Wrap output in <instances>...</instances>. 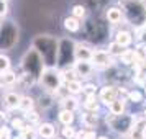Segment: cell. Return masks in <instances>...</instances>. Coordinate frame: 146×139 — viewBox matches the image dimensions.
<instances>
[{
  "label": "cell",
  "instance_id": "cell-1",
  "mask_svg": "<svg viewBox=\"0 0 146 139\" xmlns=\"http://www.w3.org/2000/svg\"><path fill=\"white\" fill-rule=\"evenodd\" d=\"M121 7L125 8V12L121 10L123 16L131 23L133 26H143L146 21V8L139 0H121Z\"/></svg>",
  "mask_w": 146,
  "mask_h": 139
},
{
  "label": "cell",
  "instance_id": "cell-2",
  "mask_svg": "<svg viewBox=\"0 0 146 139\" xmlns=\"http://www.w3.org/2000/svg\"><path fill=\"white\" fill-rule=\"evenodd\" d=\"M107 121H108V125L112 126L113 131L120 132V134H128V132L131 131L133 128V123H135V118L133 116H130V115H118V116H113V115H110L108 118H107Z\"/></svg>",
  "mask_w": 146,
  "mask_h": 139
},
{
  "label": "cell",
  "instance_id": "cell-3",
  "mask_svg": "<svg viewBox=\"0 0 146 139\" xmlns=\"http://www.w3.org/2000/svg\"><path fill=\"white\" fill-rule=\"evenodd\" d=\"M40 82H41V85L44 87L46 90L58 92L62 80H61L59 72H58L54 67H44V70H43L41 75H40Z\"/></svg>",
  "mask_w": 146,
  "mask_h": 139
},
{
  "label": "cell",
  "instance_id": "cell-4",
  "mask_svg": "<svg viewBox=\"0 0 146 139\" xmlns=\"http://www.w3.org/2000/svg\"><path fill=\"white\" fill-rule=\"evenodd\" d=\"M90 64L95 66V67H100V69H108V67L113 66V57L107 53V51L99 49V51H94L92 53Z\"/></svg>",
  "mask_w": 146,
  "mask_h": 139
},
{
  "label": "cell",
  "instance_id": "cell-5",
  "mask_svg": "<svg viewBox=\"0 0 146 139\" xmlns=\"http://www.w3.org/2000/svg\"><path fill=\"white\" fill-rule=\"evenodd\" d=\"M92 49L87 46V44H82V43H77L74 46V57L76 61H84V62H90L92 59Z\"/></svg>",
  "mask_w": 146,
  "mask_h": 139
},
{
  "label": "cell",
  "instance_id": "cell-6",
  "mask_svg": "<svg viewBox=\"0 0 146 139\" xmlns=\"http://www.w3.org/2000/svg\"><path fill=\"white\" fill-rule=\"evenodd\" d=\"M117 93H118V90H117L115 87L105 85V87H102V88H100L99 98H100V101H104L105 105H110L113 100H117Z\"/></svg>",
  "mask_w": 146,
  "mask_h": 139
},
{
  "label": "cell",
  "instance_id": "cell-7",
  "mask_svg": "<svg viewBox=\"0 0 146 139\" xmlns=\"http://www.w3.org/2000/svg\"><path fill=\"white\" fill-rule=\"evenodd\" d=\"M77 77H90L94 70V66L90 62H84V61H76V66L72 67Z\"/></svg>",
  "mask_w": 146,
  "mask_h": 139
},
{
  "label": "cell",
  "instance_id": "cell-8",
  "mask_svg": "<svg viewBox=\"0 0 146 139\" xmlns=\"http://www.w3.org/2000/svg\"><path fill=\"white\" fill-rule=\"evenodd\" d=\"M131 41H133V36H131V33H130V31H126V30L118 31V33H117V36H115V43H117V44H120L121 47L130 46V44H131Z\"/></svg>",
  "mask_w": 146,
  "mask_h": 139
},
{
  "label": "cell",
  "instance_id": "cell-9",
  "mask_svg": "<svg viewBox=\"0 0 146 139\" xmlns=\"http://www.w3.org/2000/svg\"><path fill=\"white\" fill-rule=\"evenodd\" d=\"M38 134L44 139H53L54 134H56V128L51 123H43V125L38 126Z\"/></svg>",
  "mask_w": 146,
  "mask_h": 139
},
{
  "label": "cell",
  "instance_id": "cell-10",
  "mask_svg": "<svg viewBox=\"0 0 146 139\" xmlns=\"http://www.w3.org/2000/svg\"><path fill=\"white\" fill-rule=\"evenodd\" d=\"M107 20L108 23H112V25H118L120 21L123 20V13H121V10L118 7H112L107 10Z\"/></svg>",
  "mask_w": 146,
  "mask_h": 139
},
{
  "label": "cell",
  "instance_id": "cell-11",
  "mask_svg": "<svg viewBox=\"0 0 146 139\" xmlns=\"http://www.w3.org/2000/svg\"><path fill=\"white\" fill-rule=\"evenodd\" d=\"M108 110H110V115H113V116L123 115V113H125V100L123 98L113 100L112 103L108 105Z\"/></svg>",
  "mask_w": 146,
  "mask_h": 139
},
{
  "label": "cell",
  "instance_id": "cell-12",
  "mask_svg": "<svg viewBox=\"0 0 146 139\" xmlns=\"http://www.w3.org/2000/svg\"><path fill=\"white\" fill-rule=\"evenodd\" d=\"M3 103H5V106L10 108V110L18 108V103H20V95H17V93H13V92L7 93V95L3 97Z\"/></svg>",
  "mask_w": 146,
  "mask_h": 139
},
{
  "label": "cell",
  "instance_id": "cell-13",
  "mask_svg": "<svg viewBox=\"0 0 146 139\" xmlns=\"http://www.w3.org/2000/svg\"><path fill=\"white\" fill-rule=\"evenodd\" d=\"M84 108H86L87 111H90V113H95L97 110H99V101H97L95 93H92V95H87L86 101H84Z\"/></svg>",
  "mask_w": 146,
  "mask_h": 139
},
{
  "label": "cell",
  "instance_id": "cell-14",
  "mask_svg": "<svg viewBox=\"0 0 146 139\" xmlns=\"http://www.w3.org/2000/svg\"><path fill=\"white\" fill-rule=\"evenodd\" d=\"M18 108H20L21 111H33L35 108V100L31 97H20V103H18Z\"/></svg>",
  "mask_w": 146,
  "mask_h": 139
},
{
  "label": "cell",
  "instance_id": "cell-15",
  "mask_svg": "<svg viewBox=\"0 0 146 139\" xmlns=\"http://www.w3.org/2000/svg\"><path fill=\"white\" fill-rule=\"evenodd\" d=\"M64 28H66L67 31H71V33H76V31L80 30V23H79L77 18L67 16V18H64Z\"/></svg>",
  "mask_w": 146,
  "mask_h": 139
},
{
  "label": "cell",
  "instance_id": "cell-16",
  "mask_svg": "<svg viewBox=\"0 0 146 139\" xmlns=\"http://www.w3.org/2000/svg\"><path fill=\"white\" fill-rule=\"evenodd\" d=\"M82 123H84L86 128H95L97 126V115L95 113H90V111L84 113L82 115Z\"/></svg>",
  "mask_w": 146,
  "mask_h": 139
},
{
  "label": "cell",
  "instance_id": "cell-17",
  "mask_svg": "<svg viewBox=\"0 0 146 139\" xmlns=\"http://www.w3.org/2000/svg\"><path fill=\"white\" fill-rule=\"evenodd\" d=\"M62 106H64V110L74 113L77 108H79V101H77L76 97H67V98L62 100Z\"/></svg>",
  "mask_w": 146,
  "mask_h": 139
},
{
  "label": "cell",
  "instance_id": "cell-18",
  "mask_svg": "<svg viewBox=\"0 0 146 139\" xmlns=\"http://www.w3.org/2000/svg\"><path fill=\"white\" fill-rule=\"evenodd\" d=\"M17 82V74L12 72V70H7V72H3L0 75V84L2 85H12Z\"/></svg>",
  "mask_w": 146,
  "mask_h": 139
},
{
  "label": "cell",
  "instance_id": "cell-19",
  "mask_svg": "<svg viewBox=\"0 0 146 139\" xmlns=\"http://www.w3.org/2000/svg\"><path fill=\"white\" fill-rule=\"evenodd\" d=\"M82 88H84V85L80 84L79 80H72V82H67L66 84V90L71 95H77V93L82 92Z\"/></svg>",
  "mask_w": 146,
  "mask_h": 139
},
{
  "label": "cell",
  "instance_id": "cell-20",
  "mask_svg": "<svg viewBox=\"0 0 146 139\" xmlns=\"http://www.w3.org/2000/svg\"><path fill=\"white\" fill-rule=\"evenodd\" d=\"M61 75V80H64V82H72V80H77V74H76V70L74 69H64V70H61L59 72Z\"/></svg>",
  "mask_w": 146,
  "mask_h": 139
},
{
  "label": "cell",
  "instance_id": "cell-21",
  "mask_svg": "<svg viewBox=\"0 0 146 139\" xmlns=\"http://www.w3.org/2000/svg\"><path fill=\"white\" fill-rule=\"evenodd\" d=\"M59 121L64 126H71L72 125V121H74V113L67 111V110H62V111L59 113Z\"/></svg>",
  "mask_w": 146,
  "mask_h": 139
},
{
  "label": "cell",
  "instance_id": "cell-22",
  "mask_svg": "<svg viewBox=\"0 0 146 139\" xmlns=\"http://www.w3.org/2000/svg\"><path fill=\"white\" fill-rule=\"evenodd\" d=\"M120 59H121V62H123V64H126V66L135 64V51H133V49H125V51H123V54L120 56Z\"/></svg>",
  "mask_w": 146,
  "mask_h": 139
},
{
  "label": "cell",
  "instance_id": "cell-23",
  "mask_svg": "<svg viewBox=\"0 0 146 139\" xmlns=\"http://www.w3.org/2000/svg\"><path fill=\"white\" fill-rule=\"evenodd\" d=\"M123 51H125V49H123V47L120 46V44H117V43L113 41V43H110V44H108V51H107V53L110 54L112 57H113V56L120 57V56L123 54Z\"/></svg>",
  "mask_w": 146,
  "mask_h": 139
},
{
  "label": "cell",
  "instance_id": "cell-24",
  "mask_svg": "<svg viewBox=\"0 0 146 139\" xmlns=\"http://www.w3.org/2000/svg\"><path fill=\"white\" fill-rule=\"evenodd\" d=\"M86 15H87V10L84 5H74L72 7V16L74 18H77V20H82V18H86Z\"/></svg>",
  "mask_w": 146,
  "mask_h": 139
},
{
  "label": "cell",
  "instance_id": "cell-25",
  "mask_svg": "<svg viewBox=\"0 0 146 139\" xmlns=\"http://www.w3.org/2000/svg\"><path fill=\"white\" fill-rule=\"evenodd\" d=\"M7 70H10V59L7 56L0 54V74L7 72Z\"/></svg>",
  "mask_w": 146,
  "mask_h": 139
},
{
  "label": "cell",
  "instance_id": "cell-26",
  "mask_svg": "<svg viewBox=\"0 0 146 139\" xmlns=\"http://www.w3.org/2000/svg\"><path fill=\"white\" fill-rule=\"evenodd\" d=\"M76 129H74L72 126H66V128H62V138L64 139H74L76 138Z\"/></svg>",
  "mask_w": 146,
  "mask_h": 139
},
{
  "label": "cell",
  "instance_id": "cell-27",
  "mask_svg": "<svg viewBox=\"0 0 146 139\" xmlns=\"http://www.w3.org/2000/svg\"><path fill=\"white\" fill-rule=\"evenodd\" d=\"M128 98L133 103H139V101H143V95L138 90H131V92H128Z\"/></svg>",
  "mask_w": 146,
  "mask_h": 139
},
{
  "label": "cell",
  "instance_id": "cell-28",
  "mask_svg": "<svg viewBox=\"0 0 146 139\" xmlns=\"http://www.w3.org/2000/svg\"><path fill=\"white\" fill-rule=\"evenodd\" d=\"M12 128H13V129H18V131H23L25 121H23L21 118H13L12 119Z\"/></svg>",
  "mask_w": 146,
  "mask_h": 139
},
{
  "label": "cell",
  "instance_id": "cell-29",
  "mask_svg": "<svg viewBox=\"0 0 146 139\" xmlns=\"http://www.w3.org/2000/svg\"><path fill=\"white\" fill-rule=\"evenodd\" d=\"M27 119L30 121V125H33V123H38L40 116H38V113L36 111H28L27 113Z\"/></svg>",
  "mask_w": 146,
  "mask_h": 139
},
{
  "label": "cell",
  "instance_id": "cell-30",
  "mask_svg": "<svg viewBox=\"0 0 146 139\" xmlns=\"http://www.w3.org/2000/svg\"><path fill=\"white\" fill-rule=\"evenodd\" d=\"M0 139H10V129L8 128H0Z\"/></svg>",
  "mask_w": 146,
  "mask_h": 139
},
{
  "label": "cell",
  "instance_id": "cell-31",
  "mask_svg": "<svg viewBox=\"0 0 146 139\" xmlns=\"http://www.w3.org/2000/svg\"><path fill=\"white\" fill-rule=\"evenodd\" d=\"M7 12H8L7 2H5V0H0V16H3V15H7Z\"/></svg>",
  "mask_w": 146,
  "mask_h": 139
},
{
  "label": "cell",
  "instance_id": "cell-32",
  "mask_svg": "<svg viewBox=\"0 0 146 139\" xmlns=\"http://www.w3.org/2000/svg\"><path fill=\"white\" fill-rule=\"evenodd\" d=\"M97 139H108V138H105V136H100V138H97Z\"/></svg>",
  "mask_w": 146,
  "mask_h": 139
},
{
  "label": "cell",
  "instance_id": "cell-33",
  "mask_svg": "<svg viewBox=\"0 0 146 139\" xmlns=\"http://www.w3.org/2000/svg\"><path fill=\"white\" fill-rule=\"evenodd\" d=\"M145 119H146V110H145Z\"/></svg>",
  "mask_w": 146,
  "mask_h": 139
},
{
  "label": "cell",
  "instance_id": "cell-34",
  "mask_svg": "<svg viewBox=\"0 0 146 139\" xmlns=\"http://www.w3.org/2000/svg\"><path fill=\"white\" fill-rule=\"evenodd\" d=\"M145 95H146V87H145Z\"/></svg>",
  "mask_w": 146,
  "mask_h": 139
},
{
  "label": "cell",
  "instance_id": "cell-35",
  "mask_svg": "<svg viewBox=\"0 0 146 139\" xmlns=\"http://www.w3.org/2000/svg\"><path fill=\"white\" fill-rule=\"evenodd\" d=\"M145 139H146V138H145Z\"/></svg>",
  "mask_w": 146,
  "mask_h": 139
}]
</instances>
